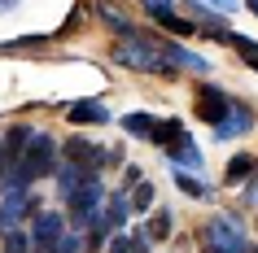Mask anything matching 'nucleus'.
<instances>
[{"mask_svg": "<svg viewBox=\"0 0 258 253\" xmlns=\"http://www.w3.org/2000/svg\"><path fill=\"white\" fill-rule=\"evenodd\" d=\"M162 27L171 31V35H192V31H197L192 22H184V18H175V14H162Z\"/></svg>", "mask_w": 258, "mask_h": 253, "instance_id": "23", "label": "nucleus"}, {"mask_svg": "<svg viewBox=\"0 0 258 253\" xmlns=\"http://www.w3.org/2000/svg\"><path fill=\"white\" fill-rule=\"evenodd\" d=\"M127 214H132V197H127V188L122 192H114V197H105V223L118 231V227H127Z\"/></svg>", "mask_w": 258, "mask_h": 253, "instance_id": "11", "label": "nucleus"}, {"mask_svg": "<svg viewBox=\"0 0 258 253\" xmlns=\"http://www.w3.org/2000/svg\"><path fill=\"white\" fill-rule=\"evenodd\" d=\"M31 135H35L31 127H9V131H5V153H9V161H18L22 153H27Z\"/></svg>", "mask_w": 258, "mask_h": 253, "instance_id": "15", "label": "nucleus"}, {"mask_svg": "<svg viewBox=\"0 0 258 253\" xmlns=\"http://www.w3.org/2000/svg\"><path fill=\"white\" fill-rule=\"evenodd\" d=\"M232 109V96H223L219 88H197V118L206 122H223Z\"/></svg>", "mask_w": 258, "mask_h": 253, "instance_id": "6", "label": "nucleus"}, {"mask_svg": "<svg viewBox=\"0 0 258 253\" xmlns=\"http://www.w3.org/2000/svg\"><path fill=\"white\" fill-rule=\"evenodd\" d=\"M96 18H101V22H105V27L114 31V35H127V40L136 35V27H132V18H127V14H118L114 5H96Z\"/></svg>", "mask_w": 258, "mask_h": 253, "instance_id": "14", "label": "nucleus"}, {"mask_svg": "<svg viewBox=\"0 0 258 253\" xmlns=\"http://www.w3.org/2000/svg\"><path fill=\"white\" fill-rule=\"evenodd\" d=\"M61 153H66V161H79V166H88L92 175H96V166L105 161V153H101V148H96L92 140H83V135L66 140V148H61Z\"/></svg>", "mask_w": 258, "mask_h": 253, "instance_id": "7", "label": "nucleus"}, {"mask_svg": "<svg viewBox=\"0 0 258 253\" xmlns=\"http://www.w3.org/2000/svg\"><path fill=\"white\" fill-rule=\"evenodd\" d=\"M149 140H153V144H162V148H175L179 140H188V131H184V122H179V118H166V122H153Z\"/></svg>", "mask_w": 258, "mask_h": 253, "instance_id": "10", "label": "nucleus"}, {"mask_svg": "<svg viewBox=\"0 0 258 253\" xmlns=\"http://www.w3.org/2000/svg\"><path fill=\"white\" fill-rule=\"evenodd\" d=\"M5 166H9V153H5V140H0V179H5Z\"/></svg>", "mask_w": 258, "mask_h": 253, "instance_id": "28", "label": "nucleus"}, {"mask_svg": "<svg viewBox=\"0 0 258 253\" xmlns=\"http://www.w3.org/2000/svg\"><path fill=\"white\" fill-rule=\"evenodd\" d=\"M0 240H5V253H31V249H35L31 231L22 236V227H5V236H0Z\"/></svg>", "mask_w": 258, "mask_h": 253, "instance_id": "16", "label": "nucleus"}, {"mask_svg": "<svg viewBox=\"0 0 258 253\" xmlns=\"http://www.w3.org/2000/svg\"><path fill=\"white\" fill-rule=\"evenodd\" d=\"M53 157H57V144H53V135H44V131H35L31 135V144H27V153H22V171L31 175V179H44V175H53Z\"/></svg>", "mask_w": 258, "mask_h": 253, "instance_id": "3", "label": "nucleus"}, {"mask_svg": "<svg viewBox=\"0 0 258 253\" xmlns=\"http://www.w3.org/2000/svg\"><path fill=\"white\" fill-rule=\"evenodd\" d=\"M140 184V166H127V175H122V188H136Z\"/></svg>", "mask_w": 258, "mask_h": 253, "instance_id": "27", "label": "nucleus"}, {"mask_svg": "<svg viewBox=\"0 0 258 253\" xmlns=\"http://www.w3.org/2000/svg\"><path fill=\"white\" fill-rule=\"evenodd\" d=\"M175 184L184 188V192H188V197H210V188H206L202 179H192L188 171H175Z\"/></svg>", "mask_w": 258, "mask_h": 253, "instance_id": "22", "label": "nucleus"}, {"mask_svg": "<svg viewBox=\"0 0 258 253\" xmlns=\"http://www.w3.org/2000/svg\"><path fill=\"white\" fill-rule=\"evenodd\" d=\"M249 127H254V114H249L245 105H236V101H232L228 118H223V122H215V135H219V140H232V135H245Z\"/></svg>", "mask_w": 258, "mask_h": 253, "instance_id": "8", "label": "nucleus"}, {"mask_svg": "<svg viewBox=\"0 0 258 253\" xmlns=\"http://www.w3.org/2000/svg\"><path fill=\"white\" fill-rule=\"evenodd\" d=\"M109 253H132V236H114L109 240Z\"/></svg>", "mask_w": 258, "mask_h": 253, "instance_id": "26", "label": "nucleus"}, {"mask_svg": "<svg viewBox=\"0 0 258 253\" xmlns=\"http://www.w3.org/2000/svg\"><path fill=\"white\" fill-rule=\"evenodd\" d=\"M171 161H175V171H202V148L192 144V135L171 148Z\"/></svg>", "mask_w": 258, "mask_h": 253, "instance_id": "13", "label": "nucleus"}, {"mask_svg": "<svg viewBox=\"0 0 258 253\" xmlns=\"http://www.w3.org/2000/svg\"><path fill=\"white\" fill-rule=\"evenodd\" d=\"M162 57H171V61H175V66H184V70H197V74H206V70H210V61H206V57L188 53V48H179V44H166V40H162Z\"/></svg>", "mask_w": 258, "mask_h": 253, "instance_id": "12", "label": "nucleus"}, {"mask_svg": "<svg viewBox=\"0 0 258 253\" xmlns=\"http://www.w3.org/2000/svg\"><path fill=\"white\" fill-rule=\"evenodd\" d=\"M202 236H206V253H249V236L232 214H215Z\"/></svg>", "mask_w": 258, "mask_h": 253, "instance_id": "1", "label": "nucleus"}, {"mask_svg": "<svg viewBox=\"0 0 258 253\" xmlns=\"http://www.w3.org/2000/svg\"><path fill=\"white\" fill-rule=\"evenodd\" d=\"M249 175H254V157L236 153V157L228 161V184H241V179H249Z\"/></svg>", "mask_w": 258, "mask_h": 253, "instance_id": "19", "label": "nucleus"}, {"mask_svg": "<svg viewBox=\"0 0 258 253\" xmlns=\"http://www.w3.org/2000/svg\"><path fill=\"white\" fill-rule=\"evenodd\" d=\"M114 61H122V66H132V70H162V74L171 70L162 61V53H158L149 40H140V35H132L127 44H118V48H114Z\"/></svg>", "mask_w": 258, "mask_h": 253, "instance_id": "2", "label": "nucleus"}, {"mask_svg": "<svg viewBox=\"0 0 258 253\" xmlns=\"http://www.w3.org/2000/svg\"><path fill=\"white\" fill-rule=\"evenodd\" d=\"M70 122H105V105H92V101L70 105Z\"/></svg>", "mask_w": 258, "mask_h": 253, "instance_id": "18", "label": "nucleus"}, {"mask_svg": "<svg viewBox=\"0 0 258 253\" xmlns=\"http://www.w3.org/2000/svg\"><path fill=\"white\" fill-rule=\"evenodd\" d=\"M145 236H149V240H166V236H171V214H153L149 210V227H145Z\"/></svg>", "mask_w": 258, "mask_h": 253, "instance_id": "20", "label": "nucleus"}, {"mask_svg": "<svg viewBox=\"0 0 258 253\" xmlns=\"http://www.w3.org/2000/svg\"><path fill=\"white\" fill-rule=\"evenodd\" d=\"M249 66H254V70H258V53H254V57H249Z\"/></svg>", "mask_w": 258, "mask_h": 253, "instance_id": "31", "label": "nucleus"}, {"mask_svg": "<svg viewBox=\"0 0 258 253\" xmlns=\"http://www.w3.org/2000/svg\"><path fill=\"white\" fill-rule=\"evenodd\" d=\"M145 9L153 18H162V14H175V0H145Z\"/></svg>", "mask_w": 258, "mask_h": 253, "instance_id": "24", "label": "nucleus"}, {"mask_svg": "<svg viewBox=\"0 0 258 253\" xmlns=\"http://www.w3.org/2000/svg\"><path fill=\"white\" fill-rule=\"evenodd\" d=\"M132 210H140V214H149V210H153V188L145 184V179L132 188Z\"/></svg>", "mask_w": 258, "mask_h": 253, "instance_id": "21", "label": "nucleus"}, {"mask_svg": "<svg viewBox=\"0 0 258 253\" xmlns=\"http://www.w3.org/2000/svg\"><path fill=\"white\" fill-rule=\"evenodd\" d=\"M88 179H96L92 171H88V166H79V161H66V166H61V171H57V188H61V192H79L83 184H88Z\"/></svg>", "mask_w": 258, "mask_h": 253, "instance_id": "9", "label": "nucleus"}, {"mask_svg": "<svg viewBox=\"0 0 258 253\" xmlns=\"http://www.w3.org/2000/svg\"><path fill=\"white\" fill-rule=\"evenodd\" d=\"M249 9H254V18H258V0H249Z\"/></svg>", "mask_w": 258, "mask_h": 253, "instance_id": "30", "label": "nucleus"}, {"mask_svg": "<svg viewBox=\"0 0 258 253\" xmlns=\"http://www.w3.org/2000/svg\"><path fill=\"white\" fill-rule=\"evenodd\" d=\"M210 5H219V9H232V0H210Z\"/></svg>", "mask_w": 258, "mask_h": 253, "instance_id": "29", "label": "nucleus"}, {"mask_svg": "<svg viewBox=\"0 0 258 253\" xmlns=\"http://www.w3.org/2000/svg\"><path fill=\"white\" fill-rule=\"evenodd\" d=\"M83 249V236H61V244H57V253H79Z\"/></svg>", "mask_w": 258, "mask_h": 253, "instance_id": "25", "label": "nucleus"}, {"mask_svg": "<svg viewBox=\"0 0 258 253\" xmlns=\"http://www.w3.org/2000/svg\"><path fill=\"white\" fill-rule=\"evenodd\" d=\"M122 131L136 135V140H149L153 135V118L149 114H127V118H122Z\"/></svg>", "mask_w": 258, "mask_h": 253, "instance_id": "17", "label": "nucleus"}, {"mask_svg": "<svg viewBox=\"0 0 258 253\" xmlns=\"http://www.w3.org/2000/svg\"><path fill=\"white\" fill-rule=\"evenodd\" d=\"M61 236H66V214H35V223H31V240H35V253H57V244H61Z\"/></svg>", "mask_w": 258, "mask_h": 253, "instance_id": "5", "label": "nucleus"}, {"mask_svg": "<svg viewBox=\"0 0 258 253\" xmlns=\"http://www.w3.org/2000/svg\"><path fill=\"white\" fill-rule=\"evenodd\" d=\"M70 218L79 227H88L92 218H101V205H105V188L96 184V179H88V184L79 188V192H70Z\"/></svg>", "mask_w": 258, "mask_h": 253, "instance_id": "4", "label": "nucleus"}]
</instances>
